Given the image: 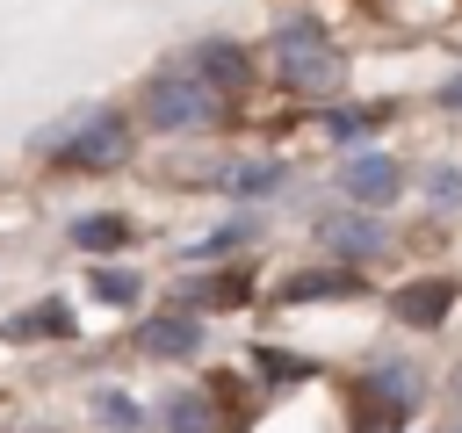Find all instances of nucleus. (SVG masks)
<instances>
[{
	"mask_svg": "<svg viewBox=\"0 0 462 433\" xmlns=\"http://www.w3.org/2000/svg\"><path fill=\"white\" fill-rule=\"evenodd\" d=\"M397 188H404V173H397V159H383V152H361V159L339 166V195L361 202V209H383Z\"/></svg>",
	"mask_w": 462,
	"mask_h": 433,
	"instance_id": "nucleus-4",
	"label": "nucleus"
},
{
	"mask_svg": "<svg viewBox=\"0 0 462 433\" xmlns=\"http://www.w3.org/2000/svg\"><path fill=\"white\" fill-rule=\"evenodd\" d=\"M137 346L159 354V361H180V354L202 346V325H195V318H144V325H137Z\"/></svg>",
	"mask_w": 462,
	"mask_h": 433,
	"instance_id": "nucleus-8",
	"label": "nucleus"
},
{
	"mask_svg": "<svg viewBox=\"0 0 462 433\" xmlns=\"http://www.w3.org/2000/svg\"><path fill=\"white\" fill-rule=\"evenodd\" d=\"M440 101H448V108H462V79H448V87H440Z\"/></svg>",
	"mask_w": 462,
	"mask_h": 433,
	"instance_id": "nucleus-22",
	"label": "nucleus"
},
{
	"mask_svg": "<svg viewBox=\"0 0 462 433\" xmlns=\"http://www.w3.org/2000/svg\"><path fill=\"white\" fill-rule=\"evenodd\" d=\"M375 390H383L390 404H411V397H419V382H411L404 361H383V368H375Z\"/></svg>",
	"mask_w": 462,
	"mask_h": 433,
	"instance_id": "nucleus-19",
	"label": "nucleus"
},
{
	"mask_svg": "<svg viewBox=\"0 0 462 433\" xmlns=\"http://www.w3.org/2000/svg\"><path fill=\"white\" fill-rule=\"evenodd\" d=\"M94 296H101V303H137V296H144V281H137V274H123V267H101V274H94Z\"/></svg>",
	"mask_w": 462,
	"mask_h": 433,
	"instance_id": "nucleus-17",
	"label": "nucleus"
},
{
	"mask_svg": "<svg viewBox=\"0 0 462 433\" xmlns=\"http://www.w3.org/2000/svg\"><path fill=\"white\" fill-rule=\"evenodd\" d=\"M36 144H43L51 159H65V166L108 173V166H123V159H130V123H123L116 108H94V115H72V123L43 130Z\"/></svg>",
	"mask_w": 462,
	"mask_h": 433,
	"instance_id": "nucleus-1",
	"label": "nucleus"
},
{
	"mask_svg": "<svg viewBox=\"0 0 462 433\" xmlns=\"http://www.w3.org/2000/svg\"><path fill=\"white\" fill-rule=\"evenodd\" d=\"M72 238H79L87 253H108V245H123V238H130V224H123V216H79V224H72Z\"/></svg>",
	"mask_w": 462,
	"mask_h": 433,
	"instance_id": "nucleus-14",
	"label": "nucleus"
},
{
	"mask_svg": "<svg viewBox=\"0 0 462 433\" xmlns=\"http://www.w3.org/2000/svg\"><path fill=\"white\" fill-rule=\"evenodd\" d=\"M72 332V310L65 303H36L22 318H7V339H65Z\"/></svg>",
	"mask_w": 462,
	"mask_h": 433,
	"instance_id": "nucleus-11",
	"label": "nucleus"
},
{
	"mask_svg": "<svg viewBox=\"0 0 462 433\" xmlns=\"http://www.w3.org/2000/svg\"><path fill=\"white\" fill-rule=\"evenodd\" d=\"M375 123H383V108H332V115H325V137H346V144H354V137L375 130Z\"/></svg>",
	"mask_w": 462,
	"mask_h": 433,
	"instance_id": "nucleus-16",
	"label": "nucleus"
},
{
	"mask_svg": "<svg viewBox=\"0 0 462 433\" xmlns=\"http://www.w3.org/2000/svg\"><path fill=\"white\" fill-rule=\"evenodd\" d=\"M195 79H202V87H217V94H245V87H253V65H245V51H238V43L209 36V43L195 51Z\"/></svg>",
	"mask_w": 462,
	"mask_h": 433,
	"instance_id": "nucleus-6",
	"label": "nucleus"
},
{
	"mask_svg": "<svg viewBox=\"0 0 462 433\" xmlns=\"http://www.w3.org/2000/svg\"><path fill=\"white\" fill-rule=\"evenodd\" d=\"M180 303H245V281L238 274H217V281H188Z\"/></svg>",
	"mask_w": 462,
	"mask_h": 433,
	"instance_id": "nucleus-15",
	"label": "nucleus"
},
{
	"mask_svg": "<svg viewBox=\"0 0 462 433\" xmlns=\"http://www.w3.org/2000/svg\"><path fill=\"white\" fill-rule=\"evenodd\" d=\"M253 368H260V375H274V382H303V375H310V361L274 354V346H260V354H253Z\"/></svg>",
	"mask_w": 462,
	"mask_h": 433,
	"instance_id": "nucleus-18",
	"label": "nucleus"
},
{
	"mask_svg": "<svg viewBox=\"0 0 462 433\" xmlns=\"http://www.w3.org/2000/svg\"><path fill=\"white\" fill-rule=\"evenodd\" d=\"M318 296H361V274L310 267V274H289V281H282V303H318Z\"/></svg>",
	"mask_w": 462,
	"mask_h": 433,
	"instance_id": "nucleus-9",
	"label": "nucleus"
},
{
	"mask_svg": "<svg viewBox=\"0 0 462 433\" xmlns=\"http://www.w3.org/2000/svg\"><path fill=\"white\" fill-rule=\"evenodd\" d=\"M397 411H404V404H390V397H383V404H368V411L354 419V433H397Z\"/></svg>",
	"mask_w": 462,
	"mask_h": 433,
	"instance_id": "nucleus-20",
	"label": "nucleus"
},
{
	"mask_svg": "<svg viewBox=\"0 0 462 433\" xmlns=\"http://www.w3.org/2000/svg\"><path fill=\"white\" fill-rule=\"evenodd\" d=\"M217 115V87L188 79V72H159L144 79V123L152 130H202Z\"/></svg>",
	"mask_w": 462,
	"mask_h": 433,
	"instance_id": "nucleus-3",
	"label": "nucleus"
},
{
	"mask_svg": "<svg viewBox=\"0 0 462 433\" xmlns=\"http://www.w3.org/2000/svg\"><path fill=\"white\" fill-rule=\"evenodd\" d=\"M224 188H231V195H267V188H282V166H274V159H245V166H224Z\"/></svg>",
	"mask_w": 462,
	"mask_h": 433,
	"instance_id": "nucleus-12",
	"label": "nucleus"
},
{
	"mask_svg": "<svg viewBox=\"0 0 462 433\" xmlns=\"http://www.w3.org/2000/svg\"><path fill=\"white\" fill-rule=\"evenodd\" d=\"M448 303H455V281H404V289L390 296V310H397L404 325H440Z\"/></svg>",
	"mask_w": 462,
	"mask_h": 433,
	"instance_id": "nucleus-7",
	"label": "nucleus"
},
{
	"mask_svg": "<svg viewBox=\"0 0 462 433\" xmlns=\"http://www.w3.org/2000/svg\"><path fill=\"white\" fill-rule=\"evenodd\" d=\"M318 245H332L339 260H375L390 238H383V224H375V216H346V209H325V216H318Z\"/></svg>",
	"mask_w": 462,
	"mask_h": 433,
	"instance_id": "nucleus-5",
	"label": "nucleus"
},
{
	"mask_svg": "<svg viewBox=\"0 0 462 433\" xmlns=\"http://www.w3.org/2000/svg\"><path fill=\"white\" fill-rule=\"evenodd\" d=\"M166 433H217V404L202 390H173L166 397Z\"/></svg>",
	"mask_w": 462,
	"mask_h": 433,
	"instance_id": "nucleus-10",
	"label": "nucleus"
},
{
	"mask_svg": "<svg viewBox=\"0 0 462 433\" xmlns=\"http://www.w3.org/2000/svg\"><path fill=\"white\" fill-rule=\"evenodd\" d=\"M433 202H440V209H455V202H462V173H455V166H440V173H433Z\"/></svg>",
	"mask_w": 462,
	"mask_h": 433,
	"instance_id": "nucleus-21",
	"label": "nucleus"
},
{
	"mask_svg": "<svg viewBox=\"0 0 462 433\" xmlns=\"http://www.w3.org/2000/svg\"><path fill=\"white\" fill-rule=\"evenodd\" d=\"M94 419H101L108 433H144V411H137L123 390H94Z\"/></svg>",
	"mask_w": 462,
	"mask_h": 433,
	"instance_id": "nucleus-13",
	"label": "nucleus"
},
{
	"mask_svg": "<svg viewBox=\"0 0 462 433\" xmlns=\"http://www.w3.org/2000/svg\"><path fill=\"white\" fill-rule=\"evenodd\" d=\"M274 65H282V87H296V94H332L346 79V65L318 36V22H282L274 29Z\"/></svg>",
	"mask_w": 462,
	"mask_h": 433,
	"instance_id": "nucleus-2",
	"label": "nucleus"
}]
</instances>
